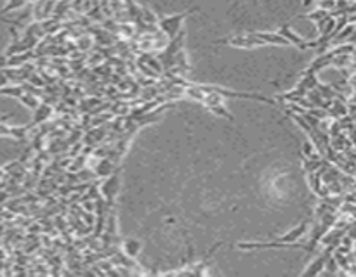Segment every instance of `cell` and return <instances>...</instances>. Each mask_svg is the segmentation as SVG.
<instances>
[{"label":"cell","instance_id":"cell-1","mask_svg":"<svg viewBox=\"0 0 356 277\" xmlns=\"http://www.w3.org/2000/svg\"><path fill=\"white\" fill-rule=\"evenodd\" d=\"M205 94L209 92H216L219 94L222 99H245V101H257V103H264L269 106H274L276 101L271 99V97L261 96V94H254V92H240V90H229L226 87H216V85H198Z\"/></svg>","mask_w":356,"mask_h":277},{"label":"cell","instance_id":"cell-2","mask_svg":"<svg viewBox=\"0 0 356 277\" xmlns=\"http://www.w3.org/2000/svg\"><path fill=\"white\" fill-rule=\"evenodd\" d=\"M214 43H216V45H229V47H236V49H256V47L266 45L254 31L244 33V35H231V36H224V38H217Z\"/></svg>","mask_w":356,"mask_h":277},{"label":"cell","instance_id":"cell-3","mask_svg":"<svg viewBox=\"0 0 356 277\" xmlns=\"http://www.w3.org/2000/svg\"><path fill=\"white\" fill-rule=\"evenodd\" d=\"M196 9H189L186 12H179V14H172V16H164V18L159 19V30L167 36L169 40L176 38L179 35V30L183 26V21L188 18L191 12H195Z\"/></svg>","mask_w":356,"mask_h":277},{"label":"cell","instance_id":"cell-4","mask_svg":"<svg viewBox=\"0 0 356 277\" xmlns=\"http://www.w3.org/2000/svg\"><path fill=\"white\" fill-rule=\"evenodd\" d=\"M120 191V172H113L110 177H104V182L99 187V193L103 194V198L106 199L108 203H113V199L116 198Z\"/></svg>","mask_w":356,"mask_h":277},{"label":"cell","instance_id":"cell-5","mask_svg":"<svg viewBox=\"0 0 356 277\" xmlns=\"http://www.w3.org/2000/svg\"><path fill=\"white\" fill-rule=\"evenodd\" d=\"M280 33L285 36L287 40L290 42V45L297 47L299 51H307V49H318V40L317 42H311V40H304L301 35H297L289 24H283L280 28Z\"/></svg>","mask_w":356,"mask_h":277},{"label":"cell","instance_id":"cell-6","mask_svg":"<svg viewBox=\"0 0 356 277\" xmlns=\"http://www.w3.org/2000/svg\"><path fill=\"white\" fill-rule=\"evenodd\" d=\"M266 45H280V47H289L290 42L283 36L280 31H254Z\"/></svg>","mask_w":356,"mask_h":277},{"label":"cell","instance_id":"cell-7","mask_svg":"<svg viewBox=\"0 0 356 277\" xmlns=\"http://www.w3.org/2000/svg\"><path fill=\"white\" fill-rule=\"evenodd\" d=\"M330 251H332V250H329L327 253L318 255L317 258H314L313 262L309 263V267H307L306 270H302V275H317V274H320V272L323 270V267H325L327 263H329Z\"/></svg>","mask_w":356,"mask_h":277},{"label":"cell","instance_id":"cell-8","mask_svg":"<svg viewBox=\"0 0 356 277\" xmlns=\"http://www.w3.org/2000/svg\"><path fill=\"white\" fill-rule=\"evenodd\" d=\"M52 115V108L49 104L42 103L37 109L33 111V120H31L30 127H37L38 123H44V121L49 120V116Z\"/></svg>","mask_w":356,"mask_h":277},{"label":"cell","instance_id":"cell-9","mask_svg":"<svg viewBox=\"0 0 356 277\" xmlns=\"http://www.w3.org/2000/svg\"><path fill=\"white\" fill-rule=\"evenodd\" d=\"M332 63H334V56H332V52H327V54L318 56V58L314 59L313 63H311V66L307 68V71H309V73H317V71H320V69L330 66Z\"/></svg>","mask_w":356,"mask_h":277},{"label":"cell","instance_id":"cell-10","mask_svg":"<svg viewBox=\"0 0 356 277\" xmlns=\"http://www.w3.org/2000/svg\"><path fill=\"white\" fill-rule=\"evenodd\" d=\"M124 253L127 256H131V258H136L137 255L141 253V241H137V239H125L124 241Z\"/></svg>","mask_w":356,"mask_h":277},{"label":"cell","instance_id":"cell-11","mask_svg":"<svg viewBox=\"0 0 356 277\" xmlns=\"http://www.w3.org/2000/svg\"><path fill=\"white\" fill-rule=\"evenodd\" d=\"M0 94H2V96H11V97L19 99L23 94H26V90H25V85H6V87L0 88Z\"/></svg>","mask_w":356,"mask_h":277},{"label":"cell","instance_id":"cell-12","mask_svg":"<svg viewBox=\"0 0 356 277\" xmlns=\"http://www.w3.org/2000/svg\"><path fill=\"white\" fill-rule=\"evenodd\" d=\"M19 101H21V104L23 106H26V108H30L31 111H35V109L38 108L40 104V99H38V96H35V94H30V92H26V94H23L21 97H19Z\"/></svg>","mask_w":356,"mask_h":277},{"label":"cell","instance_id":"cell-13","mask_svg":"<svg viewBox=\"0 0 356 277\" xmlns=\"http://www.w3.org/2000/svg\"><path fill=\"white\" fill-rule=\"evenodd\" d=\"M94 172L96 175H99V177H110V175L115 172V168H113V163L110 160H101Z\"/></svg>","mask_w":356,"mask_h":277},{"label":"cell","instance_id":"cell-14","mask_svg":"<svg viewBox=\"0 0 356 277\" xmlns=\"http://www.w3.org/2000/svg\"><path fill=\"white\" fill-rule=\"evenodd\" d=\"M209 109L210 111L214 113V115H217V116H221V118H224V120H228V121H234V118H233V115L231 113L228 111V109L224 108V106H222V103H219V104H214V106H209Z\"/></svg>","mask_w":356,"mask_h":277},{"label":"cell","instance_id":"cell-15","mask_svg":"<svg viewBox=\"0 0 356 277\" xmlns=\"http://www.w3.org/2000/svg\"><path fill=\"white\" fill-rule=\"evenodd\" d=\"M0 137H13V125L0 123Z\"/></svg>","mask_w":356,"mask_h":277},{"label":"cell","instance_id":"cell-16","mask_svg":"<svg viewBox=\"0 0 356 277\" xmlns=\"http://www.w3.org/2000/svg\"><path fill=\"white\" fill-rule=\"evenodd\" d=\"M7 63H9V56L4 52V54H0V71H2V69H7Z\"/></svg>","mask_w":356,"mask_h":277},{"label":"cell","instance_id":"cell-17","mask_svg":"<svg viewBox=\"0 0 356 277\" xmlns=\"http://www.w3.org/2000/svg\"><path fill=\"white\" fill-rule=\"evenodd\" d=\"M311 2H313V0H302V6L307 7V6H311Z\"/></svg>","mask_w":356,"mask_h":277},{"label":"cell","instance_id":"cell-18","mask_svg":"<svg viewBox=\"0 0 356 277\" xmlns=\"http://www.w3.org/2000/svg\"><path fill=\"white\" fill-rule=\"evenodd\" d=\"M252 2H254V4H257V0H252Z\"/></svg>","mask_w":356,"mask_h":277}]
</instances>
